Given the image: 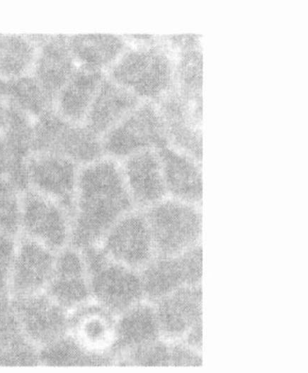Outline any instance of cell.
Segmentation results:
<instances>
[{
	"instance_id": "obj_1",
	"label": "cell",
	"mask_w": 308,
	"mask_h": 373,
	"mask_svg": "<svg viewBox=\"0 0 308 373\" xmlns=\"http://www.w3.org/2000/svg\"><path fill=\"white\" fill-rule=\"evenodd\" d=\"M135 209L119 160L103 156L79 167L69 245H99L124 215Z\"/></svg>"
},
{
	"instance_id": "obj_2",
	"label": "cell",
	"mask_w": 308,
	"mask_h": 373,
	"mask_svg": "<svg viewBox=\"0 0 308 373\" xmlns=\"http://www.w3.org/2000/svg\"><path fill=\"white\" fill-rule=\"evenodd\" d=\"M92 299L117 316L144 300L139 272L110 259L100 245L80 250Z\"/></svg>"
},
{
	"instance_id": "obj_3",
	"label": "cell",
	"mask_w": 308,
	"mask_h": 373,
	"mask_svg": "<svg viewBox=\"0 0 308 373\" xmlns=\"http://www.w3.org/2000/svg\"><path fill=\"white\" fill-rule=\"evenodd\" d=\"M200 206L166 196L144 211L155 255H178L200 243Z\"/></svg>"
},
{
	"instance_id": "obj_4",
	"label": "cell",
	"mask_w": 308,
	"mask_h": 373,
	"mask_svg": "<svg viewBox=\"0 0 308 373\" xmlns=\"http://www.w3.org/2000/svg\"><path fill=\"white\" fill-rule=\"evenodd\" d=\"M173 66L161 48L139 45L126 48L108 69V77L140 99L150 100L165 95L173 79Z\"/></svg>"
},
{
	"instance_id": "obj_5",
	"label": "cell",
	"mask_w": 308,
	"mask_h": 373,
	"mask_svg": "<svg viewBox=\"0 0 308 373\" xmlns=\"http://www.w3.org/2000/svg\"><path fill=\"white\" fill-rule=\"evenodd\" d=\"M33 152L60 155L79 166L104 156L101 137L83 123L64 120L52 108L34 120Z\"/></svg>"
},
{
	"instance_id": "obj_6",
	"label": "cell",
	"mask_w": 308,
	"mask_h": 373,
	"mask_svg": "<svg viewBox=\"0 0 308 373\" xmlns=\"http://www.w3.org/2000/svg\"><path fill=\"white\" fill-rule=\"evenodd\" d=\"M104 155L118 160L167 145L164 121L152 101L142 100L101 138Z\"/></svg>"
},
{
	"instance_id": "obj_7",
	"label": "cell",
	"mask_w": 308,
	"mask_h": 373,
	"mask_svg": "<svg viewBox=\"0 0 308 373\" xmlns=\"http://www.w3.org/2000/svg\"><path fill=\"white\" fill-rule=\"evenodd\" d=\"M70 219L57 201L30 189L23 192L21 235L57 252L69 244Z\"/></svg>"
},
{
	"instance_id": "obj_8",
	"label": "cell",
	"mask_w": 308,
	"mask_h": 373,
	"mask_svg": "<svg viewBox=\"0 0 308 373\" xmlns=\"http://www.w3.org/2000/svg\"><path fill=\"white\" fill-rule=\"evenodd\" d=\"M10 299L23 332L38 348L68 333L69 311L45 291Z\"/></svg>"
},
{
	"instance_id": "obj_9",
	"label": "cell",
	"mask_w": 308,
	"mask_h": 373,
	"mask_svg": "<svg viewBox=\"0 0 308 373\" xmlns=\"http://www.w3.org/2000/svg\"><path fill=\"white\" fill-rule=\"evenodd\" d=\"M79 167L60 155L33 152L25 165L28 189L57 201L71 218Z\"/></svg>"
},
{
	"instance_id": "obj_10",
	"label": "cell",
	"mask_w": 308,
	"mask_h": 373,
	"mask_svg": "<svg viewBox=\"0 0 308 373\" xmlns=\"http://www.w3.org/2000/svg\"><path fill=\"white\" fill-rule=\"evenodd\" d=\"M99 245L110 259L138 271L155 256L144 211L136 208L120 218Z\"/></svg>"
},
{
	"instance_id": "obj_11",
	"label": "cell",
	"mask_w": 308,
	"mask_h": 373,
	"mask_svg": "<svg viewBox=\"0 0 308 373\" xmlns=\"http://www.w3.org/2000/svg\"><path fill=\"white\" fill-rule=\"evenodd\" d=\"M55 253L23 235L17 238L8 296L14 298L44 291L52 274Z\"/></svg>"
},
{
	"instance_id": "obj_12",
	"label": "cell",
	"mask_w": 308,
	"mask_h": 373,
	"mask_svg": "<svg viewBox=\"0 0 308 373\" xmlns=\"http://www.w3.org/2000/svg\"><path fill=\"white\" fill-rule=\"evenodd\" d=\"M45 291L68 311L92 299L80 250L67 245L55 253L52 274Z\"/></svg>"
},
{
	"instance_id": "obj_13",
	"label": "cell",
	"mask_w": 308,
	"mask_h": 373,
	"mask_svg": "<svg viewBox=\"0 0 308 373\" xmlns=\"http://www.w3.org/2000/svg\"><path fill=\"white\" fill-rule=\"evenodd\" d=\"M153 305L161 338L168 342L181 340L193 325L203 320L201 284L181 286Z\"/></svg>"
},
{
	"instance_id": "obj_14",
	"label": "cell",
	"mask_w": 308,
	"mask_h": 373,
	"mask_svg": "<svg viewBox=\"0 0 308 373\" xmlns=\"http://www.w3.org/2000/svg\"><path fill=\"white\" fill-rule=\"evenodd\" d=\"M120 165L135 208L144 211L167 196L157 150L135 152Z\"/></svg>"
},
{
	"instance_id": "obj_15",
	"label": "cell",
	"mask_w": 308,
	"mask_h": 373,
	"mask_svg": "<svg viewBox=\"0 0 308 373\" xmlns=\"http://www.w3.org/2000/svg\"><path fill=\"white\" fill-rule=\"evenodd\" d=\"M38 50L31 74L54 100L77 65L67 35L33 34Z\"/></svg>"
},
{
	"instance_id": "obj_16",
	"label": "cell",
	"mask_w": 308,
	"mask_h": 373,
	"mask_svg": "<svg viewBox=\"0 0 308 373\" xmlns=\"http://www.w3.org/2000/svg\"><path fill=\"white\" fill-rule=\"evenodd\" d=\"M158 107L165 127L167 145L200 161L202 140L198 108L192 106L188 96L181 93L164 96Z\"/></svg>"
},
{
	"instance_id": "obj_17",
	"label": "cell",
	"mask_w": 308,
	"mask_h": 373,
	"mask_svg": "<svg viewBox=\"0 0 308 373\" xmlns=\"http://www.w3.org/2000/svg\"><path fill=\"white\" fill-rule=\"evenodd\" d=\"M117 318L107 308L91 299L69 311L68 333L87 350L110 354Z\"/></svg>"
},
{
	"instance_id": "obj_18",
	"label": "cell",
	"mask_w": 308,
	"mask_h": 373,
	"mask_svg": "<svg viewBox=\"0 0 308 373\" xmlns=\"http://www.w3.org/2000/svg\"><path fill=\"white\" fill-rule=\"evenodd\" d=\"M167 196L202 205L203 175L200 161L169 145L159 149Z\"/></svg>"
},
{
	"instance_id": "obj_19",
	"label": "cell",
	"mask_w": 308,
	"mask_h": 373,
	"mask_svg": "<svg viewBox=\"0 0 308 373\" xmlns=\"http://www.w3.org/2000/svg\"><path fill=\"white\" fill-rule=\"evenodd\" d=\"M142 101L132 91L105 75L83 124L102 138Z\"/></svg>"
},
{
	"instance_id": "obj_20",
	"label": "cell",
	"mask_w": 308,
	"mask_h": 373,
	"mask_svg": "<svg viewBox=\"0 0 308 373\" xmlns=\"http://www.w3.org/2000/svg\"><path fill=\"white\" fill-rule=\"evenodd\" d=\"M34 120L8 104L6 118L0 130L11 159L8 178L23 192L28 189L25 165L33 153Z\"/></svg>"
},
{
	"instance_id": "obj_21",
	"label": "cell",
	"mask_w": 308,
	"mask_h": 373,
	"mask_svg": "<svg viewBox=\"0 0 308 373\" xmlns=\"http://www.w3.org/2000/svg\"><path fill=\"white\" fill-rule=\"evenodd\" d=\"M105 74L77 67L53 100L52 108L64 120L84 123Z\"/></svg>"
},
{
	"instance_id": "obj_22",
	"label": "cell",
	"mask_w": 308,
	"mask_h": 373,
	"mask_svg": "<svg viewBox=\"0 0 308 373\" xmlns=\"http://www.w3.org/2000/svg\"><path fill=\"white\" fill-rule=\"evenodd\" d=\"M144 300L154 304L183 286H192L185 252L175 256L155 255L139 271Z\"/></svg>"
},
{
	"instance_id": "obj_23",
	"label": "cell",
	"mask_w": 308,
	"mask_h": 373,
	"mask_svg": "<svg viewBox=\"0 0 308 373\" xmlns=\"http://www.w3.org/2000/svg\"><path fill=\"white\" fill-rule=\"evenodd\" d=\"M161 338L153 304L143 300L118 316L110 354L115 358L144 343Z\"/></svg>"
},
{
	"instance_id": "obj_24",
	"label": "cell",
	"mask_w": 308,
	"mask_h": 373,
	"mask_svg": "<svg viewBox=\"0 0 308 373\" xmlns=\"http://www.w3.org/2000/svg\"><path fill=\"white\" fill-rule=\"evenodd\" d=\"M40 366L39 348L23 332L8 295L0 296V367Z\"/></svg>"
},
{
	"instance_id": "obj_25",
	"label": "cell",
	"mask_w": 308,
	"mask_h": 373,
	"mask_svg": "<svg viewBox=\"0 0 308 373\" xmlns=\"http://www.w3.org/2000/svg\"><path fill=\"white\" fill-rule=\"evenodd\" d=\"M68 42L77 67L103 72L127 47L124 35L116 34H75Z\"/></svg>"
},
{
	"instance_id": "obj_26",
	"label": "cell",
	"mask_w": 308,
	"mask_h": 373,
	"mask_svg": "<svg viewBox=\"0 0 308 373\" xmlns=\"http://www.w3.org/2000/svg\"><path fill=\"white\" fill-rule=\"evenodd\" d=\"M40 366L103 367L115 366L110 354H96L85 349L69 333L39 348Z\"/></svg>"
},
{
	"instance_id": "obj_27",
	"label": "cell",
	"mask_w": 308,
	"mask_h": 373,
	"mask_svg": "<svg viewBox=\"0 0 308 373\" xmlns=\"http://www.w3.org/2000/svg\"><path fill=\"white\" fill-rule=\"evenodd\" d=\"M0 93L8 105L34 119L52 108L53 99L31 73L4 79Z\"/></svg>"
},
{
	"instance_id": "obj_28",
	"label": "cell",
	"mask_w": 308,
	"mask_h": 373,
	"mask_svg": "<svg viewBox=\"0 0 308 373\" xmlns=\"http://www.w3.org/2000/svg\"><path fill=\"white\" fill-rule=\"evenodd\" d=\"M37 50L28 34H0V73L3 79L30 74Z\"/></svg>"
},
{
	"instance_id": "obj_29",
	"label": "cell",
	"mask_w": 308,
	"mask_h": 373,
	"mask_svg": "<svg viewBox=\"0 0 308 373\" xmlns=\"http://www.w3.org/2000/svg\"><path fill=\"white\" fill-rule=\"evenodd\" d=\"M23 191L8 177L0 178V231L21 235Z\"/></svg>"
},
{
	"instance_id": "obj_30",
	"label": "cell",
	"mask_w": 308,
	"mask_h": 373,
	"mask_svg": "<svg viewBox=\"0 0 308 373\" xmlns=\"http://www.w3.org/2000/svg\"><path fill=\"white\" fill-rule=\"evenodd\" d=\"M117 366L169 367V343L160 338L139 345L115 358Z\"/></svg>"
},
{
	"instance_id": "obj_31",
	"label": "cell",
	"mask_w": 308,
	"mask_h": 373,
	"mask_svg": "<svg viewBox=\"0 0 308 373\" xmlns=\"http://www.w3.org/2000/svg\"><path fill=\"white\" fill-rule=\"evenodd\" d=\"M17 238L0 231V296L8 295Z\"/></svg>"
},
{
	"instance_id": "obj_32",
	"label": "cell",
	"mask_w": 308,
	"mask_h": 373,
	"mask_svg": "<svg viewBox=\"0 0 308 373\" xmlns=\"http://www.w3.org/2000/svg\"><path fill=\"white\" fill-rule=\"evenodd\" d=\"M169 343L170 366L200 367L203 365L202 352L192 347L183 340Z\"/></svg>"
},
{
	"instance_id": "obj_33",
	"label": "cell",
	"mask_w": 308,
	"mask_h": 373,
	"mask_svg": "<svg viewBox=\"0 0 308 373\" xmlns=\"http://www.w3.org/2000/svg\"><path fill=\"white\" fill-rule=\"evenodd\" d=\"M181 340H183L192 347L202 352L203 320L193 325Z\"/></svg>"
},
{
	"instance_id": "obj_34",
	"label": "cell",
	"mask_w": 308,
	"mask_h": 373,
	"mask_svg": "<svg viewBox=\"0 0 308 373\" xmlns=\"http://www.w3.org/2000/svg\"><path fill=\"white\" fill-rule=\"evenodd\" d=\"M11 168V159L5 141L0 133V178L8 177Z\"/></svg>"
},
{
	"instance_id": "obj_35",
	"label": "cell",
	"mask_w": 308,
	"mask_h": 373,
	"mask_svg": "<svg viewBox=\"0 0 308 373\" xmlns=\"http://www.w3.org/2000/svg\"><path fill=\"white\" fill-rule=\"evenodd\" d=\"M8 108L7 101L4 95L0 93V130L4 125Z\"/></svg>"
},
{
	"instance_id": "obj_36",
	"label": "cell",
	"mask_w": 308,
	"mask_h": 373,
	"mask_svg": "<svg viewBox=\"0 0 308 373\" xmlns=\"http://www.w3.org/2000/svg\"><path fill=\"white\" fill-rule=\"evenodd\" d=\"M3 81H4V79H3V77H1V73H0V87H1V84H2V82H3Z\"/></svg>"
}]
</instances>
